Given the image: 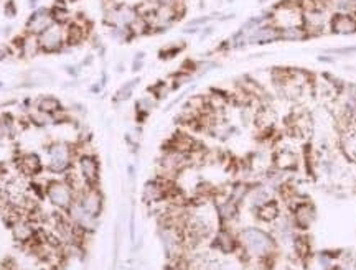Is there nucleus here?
I'll list each match as a JSON object with an SVG mask.
<instances>
[{"label": "nucleus", "instance_id": "nucleus-1", "mask_svg": "<svg viewBox=\"0 0 356 270\" xmlns=\"http://www.w3.org/2000/svg\"><path fill=\"white\" fill-rule=\"evenodd\" d=\"M239 246L246 250V254L257 258V260L265 262L267 258L274 257L277 244L275 239L265 230L259 228H246L239 232Z\"/></svg>", "mask_w": 356, "mask_h": 270}, {"label": "nucleus", "instance_id": "nucleus-2", "mask_svg": "<svg viewBox=\"0 0 356 270\" xmlns=\"http://www.w3.org/2000/svg\"><path fill=\"white\" fill-rule=\"evenodd\" d=\"M47 194L50 201H52L56 208H60V210H70L73 202H75V191H73V186L66 182H60V180H55V182L48 183Z\"/></svg>", "mask_w": 356, "mask_h": 270}, {"label": "nucleus", "instance_id": "nucleus-3", "mask_svg": "<svg viewBox=\"0 0 356 270\" xmlns=\"http://www.w3.org/2000/svg\"><path fill=\"white\" fill-rule=\"evenodd\" d=\"M48 168L53 173H65L71 165V148L68 144L56 142L48 150Z\"/></svg>", "mask_w": 356, "mask_h": 270}, {"label": "nucleus", "instance_id": "nucleus-4", "mask_svg": "<svg viewBox=\"0 0 356 270\" xmlns=\"http://www.w3.org/2000/svg\"><path fill=\"white\" fill-rule=\"evenodd\" d=\"M139 18L137 10L129 5H117L106 14V24L114 28H131Z\"/></svg>", "mask_w": 356, "mask_h": 270}, {"label": "nucleus", "instance_id": "nucleus-5", "mask_svg": "<svg viewBox=\"0 0 356 270\" xmlns=\"http://www.w3.org/2000/svg\"><path fill=\"white\" fill-rule=\"evenodd\" d=\"M316 218L313 204H310L308 201H298L295 206L292 208V222L293 226L300 230H307L313 224Z\"/></svg>", "mask_w": 356, "mask_h": 270}, {"label": "nucleus", "instance_id": "nucleus-6", "mask_svg": "<svg viewBox=\"0 0 356 270\" xmlns=\"http://www.w3.org/2000/svg\"><path fill=\"white\" fill-rule=\"evenodd\" d=\"M279 33H280L279 28L274 24H270V22H267V24L254 28L251 33H247L246 42L251 44H269L274 42H280Z\"/></svg>", "mask_w": 356, "mask_h": 270}, {"label": "nucleus", "instance_id": "nucleus-7", "mask_svg": "<svg viewBox=\"0 0 356 270\" xmlns=\"http://www.w3.org/2000/svg\"><path fill=\"white\" fill-rule=\"evenodd\" d=\"M78 202L93 218H98L101 211H103V196H101V193L94 186H88L84 190Z\"/></svg>", "mask_w": 356, "mask_h": 270}, {"label": "nucleus", "instance_id": "nucleus-8", "mask_svg": "<svg viewBox=\"0 0 356 270\" xmlns=\"http://www.w3.org/2000/svg\"><path fill=\"white\" fill-rule=\"evenodd\" d=\"M330 32L336 35H351L356 33V18L351 14H335L328 22Z\"/></svg>", "mask_w": 356, "mask_h": 270}, {"label": "nucleus", "instance_id": "nucleus-9", "mask_svg": "<svg viewBox=\"0 0 356 270\" xmlns=\"http://www.w3.org/2000/svg\"><path fill=\"white\" fill-rule=\"evenodd\" d=\"M38 43L45 52H56L63 44V30L60 28V25H52L40 35Z\"/></svg>", "mask_w": 356, "mask_h": 270}, {"label": "nucleus", "instance_id": "nucleus-10", "mask_svg": "<svg viewBox=\"0 0 356 270\" xmlns=\"http://www.w3.org/2000/svg\"><path fill=\"white\" fill-rule=\"evenodd\" d=\"M52 25H53L52 12H48V10L45 8H40L30 16V20H28L27 24V30L30 32L32 35H42V33L45 30H48Z\"/></svg>", "mask_w": 356, "mask_h": 270}, {"label": "nucleus", "instance_id": "nucleus-11", "mask_svg": "<svg viewBox=\"0 0 356 270\" xmlns=\"http://www.w3.org/2000/svg\"><path fill=\"white\" fill-rule=\"evenodd\" d=\"M79 172H81V176L88 183V186H93L99 178V163L96 156L83 155L79 158Z\"/></svg>", "mask_w": 356, "mask_h": 270}, {"label": "nucleus", "instance_id": "nucleus-12", "mask_svg": "<svg viewBox=\"0 0 356 270\" xmlns=\"http://www.w3.org/2000/svg\"><path fill=\"white\" fill-rule=\"evenodd\" d=\"M168 196V188L163 183V180H152L145 183L144 188V200L145 202H158Z\"/></svg>", "mask_w": 356, "mask_h": 270}, {"label": "nucleus", "instance_id": "nucleus-13", "mask_svg": "<svg viewBox=\"0 0 356 270\" xmlns=\"http://www.w3.org/2000/svg\"><path fill=\"white\" fill-rule=\"evenodd\" d=\"M237 246H239V240L228 229L218 230L216 236H214V247L221 250L223 254H233L237 249Z\"/></svg>", "mask_w": 356, "mask_h": 270}, {"label": "nucleus", "instance_id": "nucleus-14", "mask_svg": "<svg viewBox=\"0 0 356 270\" xmlns=\"http://www.w3.org/2000/svg\"><path fill=\"white\" fill-rule=\"evenodd\" d=\"M275 166L279 168L280 172H292L295 170L298 165V156L293 154L292 148H280L274 156Z\"/></svg>", "mask_w": 356, "mask_h": 270}, {"label": "nucleus", "instance_id": "nucleus-15", "mask_svg": "<svg viewBox=\"0 0 356 270\" xmlns=\"http://www.w3.org/2000/svg\"><path fill=\"white\" fill-rule=\"evenodd\" d=\"M257 218L261 219L264 222H274L277 219L280 218V208H279V202H277L274 198L269 200L267 202H264L262 206H259L257 210Z\"/></svg>", "mask_w": 356, "mask_h": 270}, {"label": "nucleus", "instance_id": "nucleus-16", "mask_svg": "<svg viewBox=\"0 0 356 270\" xmlns=\"http://www.w3.org/2000/svg\"><path fill=\"white\" fill-rule=\"evenodd\" d=\"M279 40L280 42H303L308 38V33L303 26H287L279 28Z\"/></svg>", "mask_w": 356, "mask_h": 270}, {"label": "nucleus", "instance_id": "nucleus-17", "mask_svg": "<svg viewBox=\"0 0 356 270\" xmlns=\"http://www.w3.org/2000/svg\"><path fill=\"white\" fill-rule=\"evenodd\" d=\"M19 166L25 175H35V173L40 172V168H42V162H40V158L35 154H27L20 158Z\"/></svg>", "mask_w": 356, "mask_h": 270}, {"label": "nucleus", "instance_id": "nucleus-18", "mask_svg": "<svg viewBox=\"0 0 356 270\" xmlns=\"http://www.w3.org/2000/svg\"><path fill=\"white\" fill-rule=\"evenodd\" d=\"M33 236H35V229L32 228V224L24 221V219H20V221H17L14 224V238L17 240L27 242V240H30Z\"/></svg>", "mask_w": 356, "mask_h": 270}, {"label": "nucleus", "instance_id": "nucleus-19", "mask_svg": "<svg viewBox=\"0 0 356 270\" xmlns=\"http://www.w3.org/2000/svg\"><path fill=\"white\" fill-rule=\"evenodd\" d=\"M237 208H239V204L228 196V198L223 200L218 204V214L221 219H224V221H231V219H234L237 216Z\"/></svg>", "mask_w": 356, "mask_h": 270}, {"label": "nucleus", "instance_id": "nucleus-20", "mask_svg": "<svg viewBox=\"0 0 356 270\" xmlns=\"http://www.w3.org/2000/svg\"><path fill=\"white\" fill-rule=\"evenodd\" d=\"M60 110V100L52 98V96H47V98H42L38 102V112H42L45 116L55 114V112Z\"/></svg>", "mask_w": 356, "mask_h": 270}, {"label": "nucleus", "instance_id": "nucleus-21", "mask_svg": "<svg viewBox=\"0 0 356 270\" xmlns=\"http://www.w3.org/2000/svg\"><path fill=\"white\" fill-rule=\"evenodd\" d=\"M137 82H139V80H132V81L124 84L116 94V100H127L132 96V91L135 89V86H137Z\"/></svg>", "mask_w": 356, "mask_h": 270}, {"label": "nucleus", "instance_id": "nucleus-22", "mask_svg": "<svg viewBox=\"0 0 356 270\" xmlns=\"http://www.w3.org/2000/svg\"><path fill=\"white\" fill-rule=\"evenodd\" d=\"M84 36V30L83 26H79L78 24H73L70 26V30H68V42L71 44H76L78 42H81Z\"/></svg>", "mask_w": 356, "mask_h": 270}, {"label": "nucleus", "instance_id": "nucleus-23", "mask_svg": "<svg viewBox=\"0 0 356 270\" xmlns=\"http://www.w3.org/2000/svg\"><path fill=\"white\" fill-rule=\"evenodd\" d=\"M154 106H155V100L152 98H142L137 102V110L142 112L144 116H147L152 109H154Z\"/></svg>", "mask_w": 356, "mask_h": 270}, {"label": "nucleus", "instance_id": "nucleus-24", "mask_svg": "<svg viewBox=\"0 0 356 270\" xmlns=\"http://www.w3.org/2000/svg\"><path fill=\"white\" fill-rule=\"evenodd\" d=\"M38 46H40V43H38L37 38H35V36H30V38H28V40L24 43V53L28 54V56H32L33 53H37Z\"/></svg>", "mask_w": 356, "mask_h": 270}, {"label": "nucleus", "instance_id": "nucleus-25", "mask_svg": "<svg viewBox=\"0 0 356 270\" xmlns=\"http://www.w3.org/2000/svg\"><path fill=\"white\" fill-rule=\"evenodd\" d=\"M52 16H53V20H56L58 24H61V22H66L68 20V12L66 10H61V8H53L52 10Z\"/></svg>", "mask_w": 356, "mask_h": 270}, {"label": "nucleus", "instance_id": "nucleus-26", "mask_svg": "<svg viewBox=\"0 0 356 270\" xmlns=\"http://www.w3.org/2000/svg\"><path fill=\"white\" fill-rule=\"evenodd\" d=\"M142 60H144V53H139L137 58H135V61H134V64H132L134 71H139V68L142 66Z\"/></svg>", "mask_w": 356, "mask_h": 270}, {"label": "nucleus", "instance_id": "nucleus-27", "mask_svg": "<svg viewBox=\"0 0 356 270\" xmlns=\"http://www.w3.org/2000/svg\"><path fill=\"white\" fill-rule=\"evenodd\" d=\"M152 4H155L157 7H162V5H173L175 0H150Z\"/></svg>", "mask_w": 356, "mask_h": 270}, {"label": "nucleus", "instance_id": "nucleus-28", "mask_svg": "<svg viewBox=\"0 0 356 270\" xmlns=\"http://www.w3.org/2000/svg\"><path fill=\"white\" fill-rule=\"evenodd\" d=\"M167 270H185V268L182 266H168Z\"/></svg>", "mask_w": 356, "mask_h": 270}, {"label": "nucleus", "instance_id": "nucleus-29", "mask_svg": "<svg viewBox=\"0 0 356 270\" xmlns=\"http://www.w3.org/2000/svg\"><path fill=\"white\" fill-rule=\"evenodd\" d=\"M7 12L14 15V12H15V10H14V5H12V4H10V5H9V7H7Z\"/></svg>", "mask_w": 356, "mask_h": 270}, {"label": "nucleus", "instance_id": "nucleus-30", "mask_svg": "<svg viewBox=\"0 0 356 270\" xmlns=\"http://www.w3.org/2000/svg\"><path fill=\"white\" fill-rule=\"evenodd\" d=\"M45 270H55V268H45Z\"/></svg>", "mask_w": 356, "mask_h": 270}, {"label": "nucleus", "instance_id": "nucleus-31", "mask_svg": "<svg viewBox=\"0 0 356 270\" xmlns=\"http://www.w3.org/2000/svg\"><path fill=\"white\" fill-rule=\"evenodd\" d=\"M259 2H261V4H262V2H264V0H259Z\"/></svg>", "mask_w": 356, "mask_h": 270}]
</instances>
